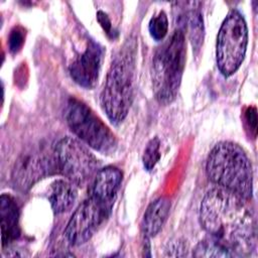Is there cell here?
<instances>
[{
	"label": "cell",
	"instance_id": "18",
	"mask_svg": "<svg viewBox=\"0 0 258 258\" xmlns=\"http://www.w3.org/2000/svg\"><path fill=\"white\" fill-rule=\"evenodd\" d=\"M160 158V141L158 137H153L149 140L147 143L143 156H142V162L144 165V168L148 171L152 170L156 163L158 162Z\"/></svg>",
	"mask_w": 258,
	"mask_h": 258
},
{
	"label": "cell",
	"instance_id": "7",
	"mask_svg": "<svg viewBox=\"0 0 258 258\" xmlns=\"http://www.w3.org/2000/svg\"><path fill=\"white\" fill-rule=\"evenodd\" d=\"M53 157L57 171L76 185L86 184L98 172V159L76 138L67 136L58 140L53 148Z\"/></svg>",
	"mask_w": 258,
	"mask_h": 258
},
{
	"label": "cell",
	"instance_id": "6",
	"mask_svg": "<svg viewBox=\"0 0 258 258\" xmlns=\"http://www.w3.org/2000/svg\"><path fill=\"white\" fill-rule=\"evenodd\" d=\"M66 119L71 130L93 149L103 154H112L116 151L115 135L85 103L74 98L70 99Z\"/></svg>",
	"mask_w": 258,
	"mask_h": 258
},
{
	"label": "cell",
	"instance_id": "10",
	"mask_svg": "<svg viewBox=\"0 0 258 258\" xmlns=\"http://www.w3.org/2000/svg\"><path fill=\"white\" fill-rule=\"evenodd\" d=\"M103 55V46L93 39L88 40L85 50L70 66L73 80L83 88H94L98 82Z\"/></svg>",
	"mask_w": 258,
	"mask_h": 258
},
{
	"label": "cell",
	"instance_id": "11",
	"mask_svg": "<svg viewBox=\"0 0 258 258\" xmlns=\"http://www.w3.org/2000/svg\"><path fill=\"white\" fill-rule=\"evenodd\" d=\"M122 181V172L115 166H106L99 169L93 178L91 197L104 206L112 209Z\"/></svg>",
	"mask_w": 258,
	"mask_h": 258
},
{
	"label": "cell",
	"instance_id": "13",
	"mask_svg": "<svg viewBox=\"0 0 258 258\" xmlns=\"http://www.w3.org/2000/svg\"><path fill=\"white\" fill-rule=\"evenodd\" d=\"M169 210L170 202L164 197H159L149 204L142 219V231L145 237H154L159 233L167 220Z\"/></svg>",
	"mask_w": 258,
	"mask_h": 258
},
{
	"label": "cell",
	"instance_id": "4",
	"mask_svg": "<svg viewBox=\"0 0 258 258\" xmlns=\"http://www.w3.org/2000/svg\"><path fill=\"white\" fill-rule=\"evenodd\" d=\"M134 54L125 47L112 61L101 92V105L107 117L119 124L127 117L133 101Z\"/></svg>",
	"mask_w": 258,
	"mask_h": 258
},
{
	"label": "cell",
	"instance_id": "14",
	"mask_svg": "<svg viewBox=\"0 0 258 258\" xmlns=\"http://www.w3.org/2000/svg\"><path fill=\"white\" fill-rule=\"evenodd\" d=\"M78 197L76 184L70 180L57 179L53 181L48 189V201L55 214L69 211L75 204Z\"/></svg>",
	"mask_w": 258,
	"mask_h": 258
},
{
	"label": "cell",
	"instance_id": "21",
	"mask_svg": "<svg viewBox=\"0 0 258 258\" xmlns=\"http://www.w3.org/2000/svg\"><path fill=\"white\" fill-rule=\"evenodd\" d=\"M97 19H98L99 23L101 24V26L103 27V29L106 31V33L108 35H111L112 34V24H111V21H110L108 15L103 11H98Z\"/></svg>",
	"mask_w": 258,
	"mask_h": 258
},
{
	"label": "cell",
	"instance_id": "15",
	"mask_svg": "<svg viewBox=\"0 0 258 258\" xmlns=\"http://www.w3.org/2000/svg\"><path fill=\"white\" fill-rule=\"evenodd\" d=\"M199 2H192V7L186 12V16H184V23L186 22V26L188 29L189 39L192 45V49L197 52L204 40V23H203V15L199 10V7H196Z\"/></svg>",
	"mask_w": 258,
	"mask_h": 258
},
{
	"label": "cell",
	"instance_id": "3",
	"mask_svg": "<svg viewBox=\"0 0 258 258\" xmlns=\"http://www.w3.org/2000/svg\"><path fill=\"white\" fill-rule=\"evenodd\" d=\"M186 45L181 28L157 48L152 59L151 78L155 99L159 104H170L176 97L185 66Z\"/></svg>",
	"mask_w": 258,
	"mask_h": 258
},
{
	"label": "cell",
	"instance_id": "17",
	"mask_svg": "<svg viewBox=\"0 0 258 258\" xmlns=\"http://www.w3.org/2000/svg\"><path fill=\"white\" fill-rule=\"evenodd\" d=\"M148 30L151 37L155 40H162L168 32V19L164 11L152 16L148 23Z\"/></svg>",
	"mask_w": 258,
	"mask_h": 258
},
{
	"label": "cell",
	"instance_id": "19",
	"mask_svg": "<svg viewBox=\"0 0 258 258\" xmlns=\"http://www.w3.org/2000/svg\"><path fill=\"white\" fill-rule=\"evenodd\" d=\"M25 33L21 27H14L8 38V47L12 53L18 52L24 43Z\"/></svg>",
	"mask_w": 258,
	"mask_h": 258
},
{
	"label": "cell",
	"instance_id": "16",
	"mask_svg": "<svg viewBox=\"0 0 258 258\" xmlns=\"http://www.w3.org/2000/svg\"><path fill=\"white\" fill-rule=\"evenodd\" d=\"M196 257H231L236 256L232 249L213 237H207L200 241L194 249Z\"/></svg>",
	"mask_w": 258,
	"mask_h": 258
},
{
	"label": "cell",
	"instance_id": "2",
	"mask_svg": "<svg viewBox=\"0 0 258 258\" xmlns=\"http://www.w3.org/2000/svg\"><path fill=\"white\" fill-rule=\"evenodd\" d=\"M206 171L217 186L230 190L246 200L253 194L251 163L245 151L236 143H217L208 155Z\"/></svg>",
	"mask_w": 258,
	"mask_h": 258
},
{
	"label": "cell",
	"instance_id": "9",
	"mask_svg": "<svg viewBox=\"0 0 258 258\" xmlns=\"http://www.w3.org/2000/svg\"><path fill=\"white\" fill-rule=\"evenodd\" d=\"M53 172H58L53 153L49 156L37 150H30L17 158L11 177L15 188L25 191L39 179Z\"/></svg>",
	"mask_w": 258,
	"mask_h": 258
},
{
	"label": "cell",
	"instance_id": "5",
	"mask_svg": "<svg viewBox=\"0 0 258 258\" xmlns=\"http://www.w3.org/2000/svg\"><path fill=\"white\" fill-rule=\"evenodd\" d=\"M248 44V27L244 16L236 9L223 20L217 36L216 61L225 77L235 74L242 64Z\"/></svg>",
	"mask_w": 258,
	"mask_h": 258
},
{
	"label": "cell",
	"instance_id": "20",
	"mask_svg": "<svg viewBox=\"0 0 258 258\" xmlns=\"http://www.w3.org/2000/svg\"><path fill=\"white\" fill-rule=\"evenodd\" d=\"M246 122L250 128V131L256 133L257 128V116H256V109L255 107H249L246 111Z\"/></svg>",
	"mask_w": 258,
	"mask_h": 258
},
{
	"label": "cell",
	"instance_id": "1",
	"mask_svg": "<svg viewBox=\"0 0 258 258\" xmlns=\"http://www.w3.org/2000/svg\"><path fill=\"white\" fill-rule=\"evenodd\" d=\"M246 199L222 187H214L205 195L200 208V222L204 230L238 255L255 248L256 226Z\"/></svg>",
	"mask_w": 258,
	"mask_h": 258
},
{
	"label": "cell",
	"instance_id": "12",
	"mask_svg": "<svg viewBox=\"0 0 258 258\" xmlns=\"http://www.w3.org/2000/svg\"><path fill=\"white\" fill-rule=\"evenodd\" d=\"M0 217H1V240L2 246L8 247L20 235L19 210L15 200L7 194L0 198Z\"/></svg>",
	"mask_w": 258,
	"mask_h": 258
},
{
	"label": "cell",
	"instance_id": "8",
	"mask_svg": "<svg viewBox=\"0 0 258 258\" xmlns=\"http://www.w3.org/2000/svg\"><path fill=\"white\" fill-rule=\"evenodd\" d=\"M110 212L111 209L90 196L78 206L67 224L64 234L68 241L75 246L86 243Z\"/></svg>",
	"mask_w": 258,
	"mask_h": 258
}]
</instances>
